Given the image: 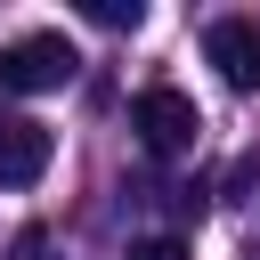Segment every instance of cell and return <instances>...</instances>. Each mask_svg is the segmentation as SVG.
<instances>
[{
	"label": "cell",
	"mask_w": 260,
	"mask_h": 260,
	"mask_svg": "<svg viewBox=\"0 0 260 260\" xmlns=\"http://www.w3.org/2000/svg\"><path fill=\"white\" fill-rule=\"evenodd\" d=\"M203 57L219 65L228 89H260V24L252 16H211L203 24Z\"/></svg>",
	"instance_id": "cell-3"
},
{
	"label": "cell",
	"mask_w": 260,
	"mask_h": 260,
	"mask_svg": "<svg viewBox=\"0 0 260 260\" xmlns=\"http://www.w3.org/2000/svg\"><path fill=\"white\" fill-rule=\"evenodd\" d=\"M73 73H81V57L65 32H24L0 49V98H41V89H65Z\"/></svg>",
	"instance_id": "cell-1"
},
{
	"label": "cell",
	"mask_w": 260,
	"mask_h": 260,
	"mask_svg": "<svg viewBox=\"0 0 260 260\" xmlns=\"http://www.w3.org/2000/svg\"><path fill=\"white\" fill-rule=\"evenodd\" d=\"M130 260H187V236H130Z\"/></svg>",
	"instance_id": "cell-6"
},
{
	"label": "cell",
	"mask_w": 260,
	"mask_h": 260,
	"mask_svg": "<svg viewBox=\"0 0 260 260\" xmlns=\"http://www.w3.org/2000/svg\"><path fill=\"white\" fill-rule=\"evenodd\" d=\"M0 260H65V252H57V236H49V228H24V236H16Z\"/></svg>",
	"instance_id": "cell-5"
},
{
	"label": "cell",
	"mask_w": 260,
	"mask_h": 260,
	"mask_svg": "<svg viewBox=\"0 0 260 260\" xmlns=\"http://www.w3.org/2000/svg\"><path fill=\"white\" fill-rule=\"evenodd\" d=\"M138 16H146L138 0H89V24H114V32H122V24H138Z\"/></svg>",
	"instance_id": "cell-7"
},
{
	"label": "cell",
	"mask_w": 260,
	"mask_h": 260,
	"mask_svg": "<svg viewBox=\"0 0 260 260\" xmlns=\"http://www.w3.org/2000/svg\"><path fill=\"white\" fill-rule=\"evenodd\" d=\"M130 130H138V146H146V154H187V146L203 138V114H195V98H187V89L154 81V89H138V98H130Z\"/></svg>",
	"instance_id": "cell-2"
},
{
	"label": "cell",
	"mask_w": 260,
	"mask_h": 260,
	"mask_svg": "<svg viewBox=\"0 0 260 260\" xmlns=\"http://www.w3.org/2000/svg\"><path fill=\"white\" fill-rule=\"evenodd\" d=\"M57 154V130L32 114H0V187H32Z\"/></svg>",
	"instance_id": "cell-4"
}]
</instances>
